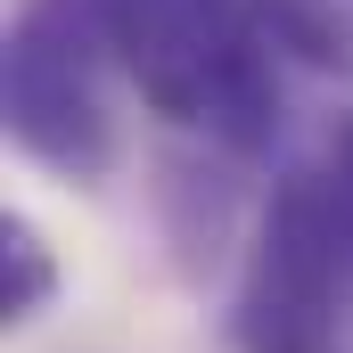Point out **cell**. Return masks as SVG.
Listing matches in <instances>:
<instances>
[{"label": "cell", "mask_w": 353, "mask_h": 353, "mask_svg": "<svg viewBox=\"0 0 353 353\" xmlns=\"http://www.w3.org/2000/svg\"><path fill=\"white\" fill-rule=\"evenodd\" d=\"M279 58L312 74H353V0H255Z\"/></svg>", "instance_id": "5"}, {"label": "cell", "mask_w": 353, "mask_h": 353, "mask_svg": "<svg viewBox=\"0 0 353 353\" xmlns=\"http://www.w3.org/2000/svg\"><path fill=\"white\" fill-rule=\"evenodd\" d=\"M337 197H345V222H353V132L337 140Z\"/></svg>", "instance_id": "6"}, {"label": "cell", "mask_w": 353, "mask_h": 353, "mask_svg": "<svg viewBox=\"0 0 353 353\" xmlns=\"http://www.w3.org/2000/svg\"><path fill=\"white\" fill-rule=\"evenodd\" d=\"M107 50L148 115L214 157H263L279 140V41L255 0H99Z\"/></svg>", "instance_id": "1"}, {"label": "cell", "mask_w": 353, "mask_h": 353, "mask_svg": "<svg viewBox=\"0 0 353 353\" xmlns=\"http://www.w3.org/2000/svg\"><path fill=\"white\" fill-rule=\"evenodd\" d=\"M345 288H353V222L337 173H279L263 222L239 263L230 337L239 353H345Z\"/></svg>", "instance_id": "3"}, {"label": "cell", "mask_w": 353, "mask_h": 353, "mask_svg": "<svg viewBox=\"0 0 353 353\" xmlns=\"http://www.w3.org/2000/svg\"><path fill=\"white\" fill-rule=\"evenodd\" d=\"M58 247H50V230L33 222V214H0V329H25V321H41L50 304H58Z\"/></svg>", "instance_id": "4"}, {"label": "cell", "mask_w": 353, "mask_h": 353, "mask_svg": "<svg viewBox=\"0 0 353 353\" xmlns=\"http://www.w3.org/2000/svg\"><path fill=\"white\" fill-rule=\"evenodd\" d=\"M107 74H123V66L107 50L99 0H25L8 17V50H0V123H8L17 157L41 165L50 181L99 189L123 157Z\"/></svg>", "instance_id": "2"}]
</instances>
